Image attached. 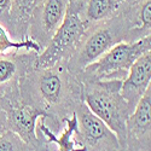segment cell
<instances>
[{
    "label": "cell",
    "mask_w": 151,
    "mask_h": 151,
    "mask_svg": "<svg viewBox=\"0 0 151 151\" xmlns=\"http://www.w3.org/2000/svg\"><path fill=\"white\" fill-rule=\"evenodd\" d=\"M19 98L41 111L47 127L58 134L82 102V82L68 69L67 62L34 67L19 83Z\"/></svg>",
    "instance_id": "cell-1"
},
{
    "label": "cell",
    "mask_w": 151,
    "mask_h": 151,
    "mask_svg": "<svg viewBox=\"0 0 151 151\" xmlns=\"http://www.w3.org/2000/svg\"><path fill=\"white\" fill-rule=\"evenodd\" d=\"M86 0H70L64 19L48 45L37 55L35 68H48L60 62H68L74 55L87 28L82 18Z\"/></svg>",
    "instance_id": "cell-4"
},
{
    "label": "cell",
    "mask_w": 151,
    "mask_h": 151,
    "mask_svg": "<svg viewBox=\"0 0 151 151\" xmlns=\"http://www.w3.org/2000/svg\"><path fill=\"white\" fill-rule=\"evenodd\" d=\"M3 108L6 111V128L16 133L33 150L40 144L41 134L36 132V124L41 111L21 100L19 91L9 94H0Z\"/></svg>",
    "instance_id": "cell-7"
},
{
    "label": "cell",
    "mask_w": 151,
    "mask_h": 151,
    "mask_svg": "<svg viewBox=\"0 0 151 151\" xmlns=\"http://www.w3.org/2000/svg\"><path fill=\"white\" fill-rule=\"evenodd\" d=\"M138 4L139 1L133 3L117 15L86 28L76 51L67 62L68 69L74 75L78 76L87 65L96 62L115 45L122 41L131 42V35L134 28H138L144 35H151V33L145 32L140 26L138 18Z\"/></svg>",
    "instance_id": "cell-2"
},
{
    "label": "cell",
    "mask_w": 151,
    "mask_h": 151,
    "mask_svg": "<svg viewBox=\"0 0 151 151\" xmlns=\"http://www.w3.org/2000/svg\"><path fill=\"white\" fill-rule=\"evenodd\" d=\"M82 100L126 146V122L131 108L121 94V80H82Z\"/></svg>",
    "instance_id": "cell-3"
},
{
    "label": "cell",
    "mask_w": 151,
    "mask_h": 151,
    "mask_svg": "<svg viewBox=\"0 0 151 151\" xmlns=\"http://www.w3.org/2000/svg\"><path fill=\"white\" fill-rule=\"evenodd\" d=\"M10 51H35L36 53H40L41 48L32 39L22 41L14 40L7 30L0 24V53H6Z\"/></svg>",
    "instance_id": "cell-15"
},
{
    "label": "cell",
    "mask_w": 151,
    "mask_h": 151,
    "mask_svg": "<svg viewBox=\"0 0 151 151\" xmlns=\"http://www.w3.org/2000/svg\"><path fill=\"white\" fill-rule=\"evenodd\" d=\"M70 0H39L33 9L28 37L40 46L41 51L59 28Z\"/></svg>",
    "instance_id": "cell-8"
},
{
    "label": "cell",
    "mask_w": 151,
    "mask_h": 151,
    "mask_svg": "<svg viewBox=\"0 0 151 151\" xmlns=\"http://www.w3.org/2000/svg\"><path fill=\"white\" fill-rule=\"evenodd\" d=\"M124 147L128 151H151V87L127 119Z\"/></svg>",
    "instance_id": "cell-9"
},
{
    "label": "cell",
    "mask_w": 151,
    "mask_h": 151,
    "mask_svg": "<svg viewBox=\"0 0 151 151\" xmlns=\"http://www.w3.org/2000/svg\"><path fill=\"white\" fill-rule=\"evenodd\" d=\"M134 1H137V3H138V1H140V0H134Z\"/></svg>",
    "instance_id": "cell-21"
},
{
    "label": "cell",
    "mask_w": 151,
    "mask_h": 151,
    "mask_svg": "<svg viewBox=\"0 0 151 151\" xmlns=\"http://www.w3.org/2000/svg\"><path fill=\"white\" fill-rule=\"evenodd\" d=\"M151 51V35L134 42L122 41L111 47L96 62L87 65L79 75L82 80H124L133 63Z\"/></svg>",
    "instance_id": "cell-5"
},
{
    "label": "cell",
    "mask_w": 151,
    "mask_h": 151,
    "mask_svg": "<svg viewBox=\"0 0 151 151\" xmlns=\"http://www.w3.org/2000/svg\"><path fill=\"white\" fill-rule=\"evenodd\" d=\"M115 151H128L126 147H120V149H117V150H115Z\"/></svg>",
    "instance_id": "cell-20"
},
{
    "label": "cell",
    "mask_w": 151,
    "mask_h": 151,
    "mask_svg": "<svg viewBox=\"0 0 151 151\" xmlns=\"http://www.w3.org/2000/svg\"><path fill=\"white\" fill-rule=\"evenodd\" d=\"M39 133V132H37ZM33 151H58L57 150V147L53 145V144H51V143H48L45 138L41 135V142H40V144L37 145Z\"/></svg>",
    "instance_id": "cell-18"
},
{
    "label": "cell",
    "mask_w": 151,
    "mask_h": 151,
    "mask_svg": "<svg viewBox=\"0 0 151 151\" xmlns=\"http://www.w3.org/2000/svg\"><path fill=\"white\" fill-rule=\"evenodd\" d=\"M35 0H12L10 12V21L7 26V33L16 41L29 39V22Z\"/></svg>",
    "instance_id": "cell-14"
},
{
    "label": "cell",
    "mask_w": 151,
    "mask_h": 151,
    "mask_svg": "<svg viewBox=\"0 0 151 151\" xmlns=\"http://www.w3.org/2000/svg\"><path fill=\"white\" fill-rule=\"evenodd\" d=\"M78 129V117L75 112L64 121V127L58 133L55 134L45 123L44 117H40L36 124V132H39L45 139L53 144L58 151H86L83 147L76 145L74 140V133Z\"/></svg>",
    "instance_id": "cell-12"
},
{
    "label": "cell",
    "mask_w": 151,
    "mask_h": 151,
    "mask_svg": "<svg viewBox=\"0 0 151 151\" xmlns=\"http://www.w3.org/2000/svg\"><path fill=\"white\" fill-rule=\"evenodd\" d=\"M78 129L74 140L86 151H115L121 147L116 134L87 108L83 100L75 110Z\"/></svg>",
    "instance_id": "cell-6"
},
{
    "label": "cell",
    "mask_w": 151,
    "mask_h": 151,
    "mask_svg": "<svg viewBox=\"0 0 151 151\" xmlns=\"http://www.w3.org/2000/svg\"><path fill=\"white\" fill-rule=\"evenodd\" d=\"M134 0H86L82 9V18L88 27L97 22L117 15Z\"/></svg>",
    "instance_id": "cell-13"
},
{
    "label": "cell",
    "mask_w": 151,
    "mask_h": 151,
    "mask_svg": "<svg viewBox=\"0 0 151 151\" xmlns=\"http://www.w3.org/2000/svg\"><path fill=\"white\" fill-rule=\"evenodd\" d=\"M7 131L6 128V111L3 108L1 99H0V133Z\"/></svg>",
    "instance_id": "cell-19"
},
{
    "label": "cell",
    "mask_w": 151,
    "mask_h": 151,
    "mask_svg": "<svg viewBox=\"0 0 151 151\" xmlns=\"http://www.w3.org/2000/svg\"><path fill=\"white\" fill-rule=\"evenodd\" d=\"M12 6V0H0V24L7 29L10 21V12Z\"/></svg>",
    "instance_id": "cell-17"
},
{
    "label": "cell",
    "mask_w": 151,
    "mask_h": 151,
    "mask_svg": "<svg viewBox=\"0 0 151 151\" xmlns=\"http://www.w3.org/2000/svg\"><path fill=\"white\" fill-rule=\"evenodd\" d=\"M0 151H33V149L11 131L0 133Z\"/></svg>",
    "instance_id": "cell-16"
},
{
    "label": "cell",
    "mask_w": 151,
    "mask_h": 151,
    "mask_svg": "<svg viewBox=\"0 0 151 151\" xmlns=\"http://www.w3.org/2000/svg\"><path fill=\"white\" fill-rule=\"evenodd\" d=\"M36 1H39V0H35V3H36Z\"/></svg>",
    "instance_id": "cell-22"
},
{
    "label": "cell",
    "mask_w": 151,
    "mask_h": 151,
    "mask_svg": "<svg viewBox=\"0 0 151 151\" xmlns=\"http://www.w3.org/2000/svg\"><path fill=\"white\" fill-rule=\"evenodd\" d=\"M37 55L35 51L0 53V94L19 91V83L34 68Z\"/></svg>",
    "instance_id": "cell-10"
},
{
    "label": "cell",
    "mask_w": 151,
    "mask_h": 151,
    "mask_svg": "<svg viewBox=\"0 0 151 151\" xmlns=\"http://www.w3.org/2000/svg\"><path fill=\"white\" fill-rule=\"evenodd\" d=\"M151 51L138 58L129 68L128 75L121 83V94L131 110L135 108L144 93L151 87Z\"/></svg>",
    "instance_id": "cell-11"
}]
</instances>
